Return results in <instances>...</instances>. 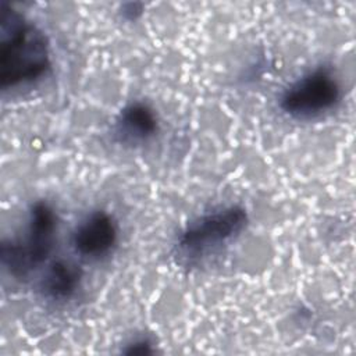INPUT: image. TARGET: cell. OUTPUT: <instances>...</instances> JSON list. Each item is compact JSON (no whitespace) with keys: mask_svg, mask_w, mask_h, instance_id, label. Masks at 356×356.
Wrapping results in <instances>:
<instances>
[{"mask_svg":"<svg viewBox=\"0 0 356 356\" xmlns=\"http://www.w3.org/2000/svg\"><path fill=\"white\" fill-rule=\"evenodd\" d=\"M50 68L46 35L7 3L0 6V86L32 83Z\"/></svg>","mask_w":356,"mask_h":356,"instance_id":"1","label":"cell"},{"mask_svg":"<svg viewBox=\"0 0 356 356\" xmlns=\"http://www.w3.org/2000/svg\"><path fill=\"white\" fill-rule=\"evenodd\" d=\"M57 229L54 210L46 202L32 204L26 227L21 236L4 239L1 243V264L14 277H25L49 257Z\"/></svg>","mask_w":356,"mask_h":356,"instance_id":"2","label":"cell"},{"mask_svg":"<svg viewBox=\"0 0 356 356\" xmlns=\"http://www.w3.org/2000/svg\"><path fill=\"white\" fill-rule=\"evenodd\" d=\"M246 224V210L239 206H227L203 214L181 232L175 243L177 256L188 264L197 263L239 236Z\"/></svg>","mask_w":356,"mask_h":356,"instance_id":"3","label":"cell"},{"mask_svg":"<svg viewBox=\"0 0 356 356\" xmlns=\"http://www.w3.org/2000/svg\"><path fill=\"white\" fill-rule=\"evenodd\" d=\"M341 100V85L330 68L317 67L295 79L280 97L281 110L292 118L310 120L331 111Z\"/></svg>","mask_w":356,"mask_h":356,"instance_id":"4","label":"cell"},{"mask_svg":"<svg viewBox=\"0 0 356 356\" xmlns=\"http://www.w3.org/2000/svg\"><path fill=\"white\" fill-rule=\"evenodd\" d=\"M118 241V225L104 210H95L85 216L74 228L71 245L81 259L97 261L107 257Z\"/></svg>","mask_w":356,"mask_h":356,"instance_id":"5","label":"cell"},{"mask_svg":"<svg viewBox=\"0 0 356 356\" xmlns=\"http://www.w3.org/2000/svg\"><path fill=\"white\" fill-rule=\"evenodd\" d=\"M159 129L156 113L142 102L127 104L115 120V135L122 143L142 145L150 140Z\"/></svg>","mask_w":356,"mask_h":356,"instance_id":"6","label":"cell"},{"mask_svg":"<svg viewBox=\"0 0 356 356\" xmlns=\"http://www.w3.org/2000/svg\"><path fill=\"white\" fill-rule=\"evenodd\" d=\"M81 278L82 273L76 264L67 260H56L46 268L39 289L51 302H65L75 295Z\"/></svg>","mask_w":356,"mask_h":356,"instance_id":"7","label":"cell"},{"mask_svg":"<svg viewBox=\"0 0 356 356\" xmlns=\"http://www.w3.org/2000/svg\"><path fill=\"white\" fill-rule=\"evenodd\" d=\"M129 349L127 350V353H150V342L147 339H142V341H134L132 343L128 345Z\"/></svg>","mask_w":356,"mask_h":356,"instance_id":"8","label":"cell"}]
</instances>
